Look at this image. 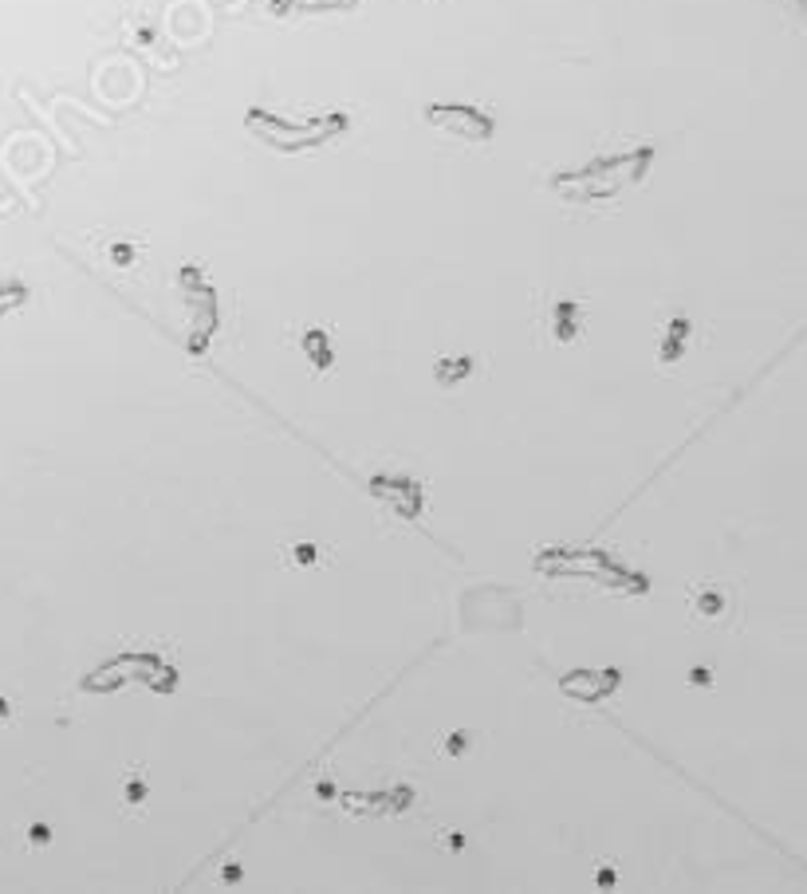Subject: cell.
<instances>
[{
  "mask_svg": "<svg viewBox=\"0 0 807 894\" xmlns=\"http://www.w3.org/2000/svg\"><path fill=\"white\" fill-rule=\"evenodd\" d=\"M426 119L430 123H445V119H457V134H469V138H489L493 134V123L485 119V115H477V111H461V107H430L426 111Z\"/></svg>",
  "mask_w": 807,
  "mask_h": 894,
  "instance_id": "6da1fadb",
  "label": "cell"
},
{
  "mask_svg": "<svg viewBox=\"0 0 807 894\" xmlns=\"http://www.w3.org/2000/svg\"><path fill=\"white\" fill-rule=\"evenodd\" d=\"M544 320H548V339L571 343L579 335V327H583V308L579 304H552Z\"/></svg>",
  "mask_w": 807,
  "mask_h": 894,
  "instance_id": "7a4b0ae2",
  "label": "cell"
},
{
  "mask_svg": "<svg viewBox=\"0 0 807 894\" xmlns=\"http://www.w3.org/2000/svg\"><path fill=\"white\" fill-rule=\"evenodd\" d=\"M725 603H729V595H725V587H697L693 595H689V607H693V619H701V623H717L721 615H725Z\"/></svg>",
  "mask_w": 807,
  "mask_h": 894,
  "instance_id": "3957f363",
  "label": "cell"
},
{
  "mask_svg": "<svg viewBox=\"0 0 807 894\" xmlns=\"http://www.w3.org/2000/svg\"><path fill=\"white\" fill-rule=\"evenodd\" d=\"M304 347H311V355H315V363H319V371H327V367H331V351H327V335H319V331H311L308 339H304Z\"/></svg>",
  "mask_w": 807,
  "mask_h": 894,
  "instance_id": "277c9868",
  "label": "cell"
},
{
  "mask_svg": "<svg viewBox=\"0 0 807 894\" xmlns=\"http://www.w3.org/2000/svg\"><path fill=\"white\" fill-rule=\"evenodd\" d=\"M682 335H689V323H685V320H674V331H670V339H674V343H666V347H662V359H666V363H670V359L678 355V347H682L678 339H682Z\"/></svg>",
  "mask_w": 807,
  "mask_h": 894,
  "instance_id": "5b68a950",
  "label": "cell"
},
{
  "mask_svg": "<svg viewBox=\"0 0 807 894\" xmlns=\"http://www.w3.org/2000/svg\"><path fill=\"white\" fill-rule=\"evenodd\" d=\"M296 556H300L296 564H315V548H296Z\"/></svg>",
  "mask_w": 807,
  "mask_h": 894,
  "instance_id": "8992f818",
  "label": "cell"
}]
</instances>
